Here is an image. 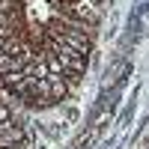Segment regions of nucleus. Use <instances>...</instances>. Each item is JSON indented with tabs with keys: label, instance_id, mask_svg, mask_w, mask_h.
<instances>
[{
	"label": "nucleus",
	"instance_id": "obj_1",
	"mask_svg": "<svg viewBox=\"0 0 149 149\" xmlns=\"http://www.w3.org/2000/svg\"><path fill=\"white\" fill-rule=\"evenodd\" d=\"M57 12H63V15H72L84 24H90L95 27L98 18H102V9H98V0H69L66 6H54Z\"/></svg>",
	"mask_w": 149,
	"mask_h": 149
},
{
	"label": "nucleus",
	"instance_id": "obj_2",
	"mask_svg": "<svg viewBox=\"0 0 149 149\" xmlns=\"http://www.w3.org/2000/svg\"><path fill=\"white\" fill-rule=\"evenodd\" d=\"M12 143H24V128L18 122H0V146H12Z\"/></svg>",
	"mask_w": 149,
	"mask_h": 149
},
{
	"label": "nucleus",
	"instance_id": "obj_3",
	"mask_svg": "<svg viewBox=\"0 0 149 149\" xmlns=\"http://www.w3.org/2000/svg\"><path fill=\"white\" fill-rule=\"evenodd\" d=\"M0 84H3L9 93L24 95V84H27V74H24V72H6V74H0Z\"/></svg>",
	"mask_w": 149,
	"mask_h": 149
},
{
	"label": "nucleus",
	"instance_id": "obj_4",
	"mask_svg": "<svg viewBox=\"0 0 149 149\" xmlns=\"http://www.w3.org/2000/svg\"><path fill=\"white\" fill-rule=\"evenodd\" d=\"M48 84H51V102H57V98H66L69 95V81L66 78H48Z\"/></svg>",
	"mask_w": 149,
	"mask_h": 149
},
{
	"label": "nucleus",
	"instance_id": "obj_5",
	"mask_svg": "<svg viewBox=\"0 0 149 149\" xmlns=\"http://www.w3.org/2000/svg\"><path fill=\"white\" fill-rule=\"evenodd\" d=\"M6 72H21V60L12 54H0V74H6Z\"/></svg>",
	"mask_w": 149,
	"mask_h": 149
},
{
	"label": "nucleus",
	"instance_id": "obj_6",
	"mask_svg": "<svg viewBox=\"0 0 149 149\" xmlns=\"http://www.w3.org/2000/svg\"><path fill=\"white\" fill-rule=\"evenodd\" d=\"M6 119H12V110L6 104H0V122H6Z\"/></svg>",
	"mask_w": 149,
	"mask_h": 149
},
{
	"label": "nucleus",
	"instance_id": "obj_7",
	"mask_svg": "<svg viewBox=\"0 0 149 149\" xmlns=\"http://www.w3.org/2000/svg\"><path fill=\"white\" fill-rule=\"evenodd\" d=\"M0 149H27L24 143H12V146H0Z\"/></svg>",
	"mask_w": 149,
	"mask_h": 149
},
{
	"label": "nucleus",
	"instance_id": "obj_8",
	"mask_svg": "<svg viewBox=\"0 0 149 149\" xmlns=\"http://www.w3.org/2000/svg\"><path fill=\"white\" fill-rule=\"evenodd\" d=\"M0 54H3V39H0Z\"/></svg>",
	"mask_w": 149,
	"mask_h": 149
},
{
	"label": "nucleus",
	"instance_id": "obj_9",
	"mask_svg": "<svg viewBox=\"0 0 149 149\" xmlns=\"http://www.w3.org/2000/svg\"><path fill=\"white\" fill-rule=\"evenodd\" d=\"M66 3H69V0H66Z\"/></svg>",
	"mask_w": 149,
	"mask_h": 149
}]
</instances>
